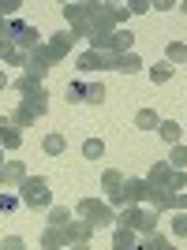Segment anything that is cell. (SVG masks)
I'll return each instance as SVG.
<instances>
[{
	"mask_svg": "<svg viewBox=\"0 0 187 250\" xmlns=\"http://www.w3.org/2000/svg\"><path fill=\"white\" fill-rule=\"evenodd\" d=\"M146 250H176L172 247V243L165 239V235H161V231H154V235H146V243H142Z\"/></svg>",
	"mask_w": 187,
	"mask_h": 250,
	"instance_id": "4316f807",
	"label": "cell"
},
{
	"mask_svg": "<svg viewBox=\"0 0 187 250\" xmlns=\"http://www.w3.org/2000/svg\"><path fill=\"white\" fill-rule=\"evenodd\" d=\"M101 187H105V194H116V190L124 187V176H120L116 168H109V172L101 176Z\"/></svg>",
	"mask_w": 187,
	"mask_h": 250,
	"instance_id": "603a6c76",
	"label": "cell"
},
{
	"mask_svg": "<svg viewBox=\"0 0 187 250\" xmlns=\"http://www.w3.org/2000/svg\"><path fill=\"white\" fill-rule=\"evenodd\" d=\"M165 52H168V63H184V60H187V45H184V42H172Z\"/></svg>",
	"mask_w": 187,
	"mask_h": 250,
	"instance_id": "f1b7e54d",
	"label": "cell"
},
{
	"mask_svg": "<svg viewBox=\"0 0 187 250\" xmlns=\"http://www.w3.org/2000/svg\"><path fill=\"white\" fill-rule=\"evenodd\" d=\"M4 86H8V83H4V67H0V90H4Z\"/></svg>",
	"mask_w": 187,
	"mask_h": 250,
	"instance_id": "60d3db41",
	"label": "cell"
},
{
	"mask_svg": "<svg viewBox=\"0 0 187 250\" xmlns=\"http://www.w3.org/2000/svg\"><path fill=\"white\" fill-rule=\"evenodd\" d=\"M64 224H71V213L64 206H52L49 209V228H64Z\"/></svg>",
	"mask_w": 187,
	"mask_h": 250,
	"instance_id": "cb8c5ba5",
	"label": "cell"
},
{
	"mask_svg": "<svg viewBox=\"0 0 187 250\" xmlns=\"http://www.w3.org/2000/svg\"><path fill=\"white\" fill-rule=\"evenodd\" d=\"M23 146V127L11 124V116L0 120V149H19Z\"/></svg>",
	"mask_w": 187,
	"mask_h": 250,
	"instance_id": "7c38bea8",
	"label": "cell"
},
{
	"mask_svg": "<svg viewBox=\"0 0 187 250\" xmlns=\"http://www.w3.org/2000/svg\"><path fill=\"white\" fill-rule=\"evenodd\" d=\"M42 149H45V153H49V157H60L64 149H68V138H64V135H45Z\"/></svg>",
	"mask_w": 187,
	"mask_h": 250,
	"instance_id": "7402d4cb",
	"label": "cell"
},
{
	"mask_svg": "<svg viewBox=\"0 0 187 250\" xmlns=\"http://www.w3.org/2000/svg\"><path fill=\"white\" fill-rule=\"evenodd\" d=\"M42 247L45 250H64L68 243H64V228H45L42 231Z\"/></svg>",
	"mask_w": 187,
	"mask_h": 250,
	"instance_id": "d6986e66",
	"label": "cell"
},
{
	"mask_svg": "<svg viewBox=\"0 0 187 250\" xmlns=\"http://www.w3.org/2000/svg\"><path fill=\"white\" fill-rule=\"evenodd\" d=\"M23 179H26V165L23 161H8L0 168V187H23Z\"/></svg>",
	"mask_w": 187,
	"mask_h": 250,
	"instance_id": "5bb4252c",
	"label": "cell"
},
{
	"mask_svg": "<svg viewBox=\"0 0 187 250\" xmlns=\"http://www.w3.org/2000/svg\"><path fill=\"white\" fill-rule=\"evenodd\" d=\"M146 187L180 194V190H187V176H184V172H176L168 161H157V165H150V172H146Z\"/></svg>",
	"mask_w": 187,
	"mask_h": 250,
	"instance_id": "3957f363",
	"label": "cell"
},
{
	"mask_svg": "<svg viewBox=\"0 0 187 250\" xmlns=\"http://www.w3.org/2000/svg\"><path fill=\"white\" fill-rule=\"evenodd\" d=\"M94 224H86V220H71V224H64V243L68 247H79V243H90V235H94Z\"/></svg>",
	"mask_w": 187,
	"mask_h": 250,
	"instance_id": "8fae6325",
	"label": "cell"
},
{
	"mask_svg": "<svg viewBox=\"0 0 187 250\" xmlns=\"http://www.w3.org/2000/svg\"><path fill=\"white\" fill-rule=\"evenodd\" d=\"M64 97H68V101H86V83H83V79H75V83H68Z\"/></svg>",
	"mask_w": 187,
	"mask_h": 250,
	"instance_id": "484cf974",
	"label": "cell"
},
{
	"mask_svg": "<svg viewBox=\"0 0 187 250\" xmlns=\"http://www.w3.org/2000/svg\"><path fill=\"white\" fill-rule=\"evenodd\" d=\"M157 224H161V213L157 209H142V206H127V209H120V217H116V228H131L139 235H154L157 231Z\"/></svg>",
	"mask_w": 187,
	"mask_h": 250,
	"instance_id": "7a4b0ae2",
	"label": "cell"
},
{
	"mask_svg": "<svg viewBox=\"0 0 187 250\" xmlns=\"http://www.w3.org/2000/svg\"><path fill=\"white\" fill-rule=\"evenodd\" d=\"M11 45L19 52H34L42 42H38V30H34L26 19H11Z\"/></svg>",
	"mask_w": 187,
	"mask_h": 250,
	"instance_id": "ba28073f",
	"label": "cell"
},
{
	"mask_svg": "<svg viewBox=\"0 0 187 250\" xmlns=\"http://www.w3.org/2000/svg\"><path fill=\"white\" fill-rule=\"evenodd\" d=\"M172 235H176V239H187V213H176V217H172Z\"/></svg>",
	"mask_w": 187,
	"mask_h": 250,
	"instance_id": "1f68e13d",
	"label": "cell"
},
{
	"mask_svg": "<svg viewBox=\"0 0 187 250\" xmlns=\"http://www.w3.org/2000/svg\"><path fill=\"white\" fill-rule=\"evenodd\" d=\"M135 127L139 131H154V127H161V120H157L154 108H139L135 112Z\"/></svg>",
	"mask_w": 187,
	"mask_h": 250,
	"instance_id": "ffe728a7",
	"label": "cell"
},
{
	"mask_svg": "<svg viewBox=\"0 0 187 250\" xmlns=\"http://www.w3.org/2000/svg\"><path fill=\"white\" fill-rule=\"evenodd\" d=\"M184 15H187V4H184Z\"/></svg>",
	"mask_w": 187,
	"mask_h": 250,
	"instance_id": "7bdbcfd3",
	"label": "cell"
},
{
	"mask_svg": "<svg viewBox=\"0 0 187 250\" xmlns=\"http://www.w3.org/2000/svg\"><path fill=\"white\" fill-rule=\"evenodd\" d=\"M64 19L71 22V38H90V26H86V4H64Z\"/></svg>",
	"mask_w": 187,
	"mask_h": 250,
	"instance_id": "9c48e42d",
	"label": "cell"
},
{
	"mask_svg": "<svg viewBox=\"0 0 187 250\" xmlns=\"http://www.w3.org/2000/svg\"><path fill=\"white\" fill-rule=\"evenodd\" d=\"M105 101V86L101 83H86V104H101Z\"/></svg>",
	"mask_w": 187,
	"mask_h": 250,
	"instance_id": "83f0119b",
	"label": "cell"
},
{
	"mask_svg": "<svg viewBox=\"0 0 187 250\" xmlns=\"http://www.w3.org/2000/svg\"><path fill=\"white\" fill-rule=\"evenodd\" d=\"M150 79H154L157 86H161V83H168V79H172V63H154V71H150Z\"/></svg>",
	"mask_w": 187,
	"mask_h": 250,
	"instance_id": "4dcf8cb0",
	"label": "cell"
},
{
	"mask_svg": "<svg viewBox=\"0 0 187 250\" xmlns=\"http://www.w3.org/2000/svg\"><path fill=\"white\" fill-rule=\"evenodd\" d=\"M68 250H90V243H79V247H68Z\"/></svg>",
	"mask_w": 187,
	"mask_h": 250,
	"instance_id": "ab89813d",
	"label": "cell"
},
{
	"mask_svg": "<svg viewBox=\"0 0 187 250\" xmlns=\"http://www.w3.org/2000/svg\"><path fill=\"white\" fill-rule=\"evenodd\" d=\"M15 90H19L23 97H30V94H38V90H42V79H38V75H26V71H23L19 79H15Z\"/></svg>",
	"mask_w": 187,
	"mask_h": 250,
	"instance_id": "ac0fdd59",
	"label": "cell"
},
{
	"mask_svg": "<svg viewBox=\"0 0 187 250\" xmlns=\"http://www.w3.org/2000/svg\"><path fill=\"white\" fill-rule=\"evenodd\" d=\"M71 45H75L71 30H60V34H52V38H49V45H45V49H49V56H52V60L60 63L64 56H68V52H71Z\"/></svg>",
	"mask_w": 187,
	"mask_h": 250,
	"instance_id": "4fadbf2b",
	"label": "cell"
},
{
	"mask_svg": "<svg viewBox=\"0 0 187 250\" xmlns=\"http://www.w3.org/2000/svg\"><path fill=\"white\" fill-rule=\"evenodd\" d=\"M146 179H124V187L116 190V194H109V209H127V206H142L146 202Z\"/></svg>",
	"mask_w": 187,
	"mask_h": 250,
	"instance_id": "8992f818",
	"label": "cell"
},
{
	"mask_svg": "<svg viewBox=\"0 0 187 250\" xmlns=\"http://www.w3.org/2000/svg\"><path fill=\"white\" fill-rule=\"evenodd\" d=\"M150 8H154L150 0H135V4H131V8H127V11H139V15H142V11H150Z\"/></svg>",
	"mask_w": 187,
	"mask_h": 250,
	"instance_id": "8d00e7d4",
	"label": "cell"
},
{
	"mask_svg": "<svg viewBox=\"0 0 187 250\" xmlns=\"http://www.w3.org/2000/svg\"><path fill=\"white\" fill-rule=\"evenodd\" d=\"M11 11H19V0H0V15H4V19H8Z\"/></svg>",
	"mask_w": 187,
	"mask_h": 250,
	"instance_id": "d590c367",
	"label": "cell"
},
{
	"mask_svg": "<svg viewBox=\"0 0 187 250\" xmlns=\"http://www.w3.org/2000/svg\"><path fill=\"white\" fill-rule=\"evenodd\" d=\"M0 250H26V243H23L19 235H8V239L0 243Z\"/></svg>",
	"mask_w": 187,
	"mask_h": 250,
	"instance_id": "e575fe53",
	"label": "cell"
},
{
	"mask_svg": "<svg viewBox=\"0 0 187 250\" xmlns=\"http://www.w3.org/2000/svg\"><path fill=\"white\" fill-rule=\"evenodd\" d=\"M45 108H49V97H45V90H38V94H30V97H23V101H19V108L11 112V124H15V127H30L34 120H42V116H45Z\"/></svg>",
	"mask_w": 187,
	"mask_h": 250,
	"instance_id": "5b68a950",
	"label": "cell"
},
{
	"mask_svg": "<svg viewBox=\"0 0 187 250\" xmlns=\"http://www.w3.org/2000/svg\"><path fill=\"white\" fill-rule=\"evenodd\" d=\"M79 217H83L86 224H94V228H101V224H113V209H109V202L83 198L79 202Z\"/></svg>",
	"mask_w": 187,
	"mask_h": 250,
	"instance_id": "52a82bcc",
	"label": "cell"
},
{
	"mask_svg": "<svg viewBox=\"0 0 187 250\" xmlns=\"http://www.w3.org/2000/svg\"><path fill=\"white\" fill-rule=\"evenodd\" d=\"M168 165L176 168V172H184V165H187V146H172V153H168Z\"/></svg>",
	"mask_w": 187,
	"mask_h": 250,
	"instance_id": "f546056e",
	"label": "cell"
},
{
	"mask_svg": "<svg viewBox=\"0 0 187 250\" xmlns=\"http://www.w3.org/2000/svg\"><path fill=\"white\" fill-rule=\"evenodd\" d=\"M101 67H109V56H105V52H97V49H86L83 56H79V71H83V75H90V71H101Z\"/></svg>",
	"mask_w": 187,
	"mask_h": 250,
	"instance_id": "9a60e30c",
	"label": "cell"
},
{
	"mask_svg": "<svg viewBox=\"0 0 187 250\" xmlns=\"http://www.w3.org/2000/svg\"><path fill=\"white\" fill-rule=\"evenodd\" d=\"M109 67H116V71L131 75V71H139V67H142V60H139L135 52H120V56H109Z\"/></svg>",
	"mask_w": 187,
	"mask_h": 250,
	"instance_id": "2e32d148",
	"label": "cell"
},
{
	"mask_svg": "<svg viewBox=\"0 0 187 250\" xmlns=\"http://www.w3.org/2000/svg\"><path fill=\"white\" fill-rule=\"evenodd\" d=\"M113 250H139V239L131 228H116L113 231Z\"/></svg>",
	"mask_w": 187,
	"mask_h": 250,
	"instance_id": "e0dca14e",
	"label": "cell"
},
{
	"mask_svg": "<svg viewBox=\"0 0 187 250\" xmlns=\"http://www.w3.org/2000/svg\"><path fill=\"white\" fill-rule=\"evenodd\" d=\"M127 8L120 4H86V26H90V38H101V34H113L116 22H124Z\"/></svg>",
	"mask_w": 187,
	"mask_h": 250,
	"instance_id": "6da1fadb",
	"label": "cell"
},
{
	"mask_svg": "<svg viewBox=\"0 0 187 250\" xmlns=\"http://www.w3.org/2000/svg\"><path fill=\"white\" fill-rule=\"evenodd\" d=\"M139 250H146V247H142V243H139Z\"/></svg>",
	"mask_w": 187,
	"mask_h": 250,
	"instance_id": "b9f144b4",
	"label": "cell"
},
{
	"mask_svg": "<svg viewBox=\"0 0 187 250\" xmlns=\"http://www.w3.org/2000/svg\"><path fill=\"white\" fill-rule=\"evenodd\" d=\"M11 49H15V45H11L8 38H0V60H8V52H11Z\"/></svg>",
	"mask_w": 187,
	"mask_h": 250,
	"instance_id": "f35d334b",
	"label": "cell"
},
{
	"mask_svg": "<svg viewBox=\"0 0 187 250\" xmlns=\"http://www.w3.org/2000/svg\"><path fill=\"white\" fill-rule=\"evenodd\" d=\"M19 206H23V202L15 198V194H0V213H15Z\"/></svg>",
	"mask_w": 187,
	"mask_h": 250,
	"instance_id": "d6a6232c",
	"label": "cell"
},
{
	"mask_svg": "<svg viewBox=\"0 0 187 250\" xmlns=\"http://www.w3.org/2000/svg\"><path fill=\"white\" fill-rule=\"evenodd\" d=\"M52 63H56V60L49 56V49H45V45H38L34 52H26V67H23V71H26V75H38V79H45V71H49Z\"/></svg>",
	"mask_w": 187,
	"mask_h": 250,
	"instance_id": "30bf717a",
	"label": "cell"
},
{
	"mask_svg": "<svg viewBox=\"0 0 187 250\" xmlns=\"http://www.w3.org/2000/svg\"><path fill=\"white\" fill-rule=\"evenodd\" d=\"M101 153H105V142H101V138H86V142H83V157H86V161H97Z\"/></svg>",
	"mask_w": 187,
	"mask_h": 250,
	"instance_id": "d4e9b609",
	"label": "cell"
},
{
	"mask_svg": "<svg viewBox=\"0 0 187 250\" xmlns=\"http://www.w3.org/2000/svg\"><path fill=\"white\" fill-rule=\"evenodd\" d=\"M0 38H8V42H11V19H4V15H0Z\"/></svg>",
	"mask_w": 187,
	"mask_h": 250,
	"instance_id": "74e56055",
	"label": "cell"
},
{
	"mask_svg": "<svg viewBox=\"0 0 187 250\" xmlns=\"http://www.w3.org/2000/svg\"><path fill=\"white\" fill-rule=\"evenodd\" d=\"M157 135L165 138L168 146H180V124H176V120H161V127H157Z\"/></svg>",
	"mask_w": 187,
	"mask_h": 250,
	"instance_id": "44dd1931",
	"label": "cell"
},
{
	"mask_svg": "<svg viewBox=\"0 0 187 250\" xmlns=\"http://www.w3.org/2000/svg\"><path fill=\"white\" fill-rule=\"evenodd\" d=\"M4 63H11V67H26V52L11 49V52H8V60H4Z\"/></svg>",
	"mask_w": 187,
	"mask_h": 250,
	"instance_id": "836d02e7",
	"label": "cell"
},
{
	"mask_svg": "<svg viewBox=\"0 0 187 250\" xmlns=\"http://www.w3.org/2000/svg\"><path fill=\"white\" fill-rule=\"evenodd\" d=\"M19 202L26 209H52V194H49V183L42 176H26L19 187Z\"/></svg>",
	"mask_w": 187,
	"mask_h": 250,
	"instance_id": "277c9868",
	"label": "cell"
}]
</instances>
